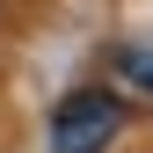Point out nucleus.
Here are the masks:
<instances>
[{"mask_svg": "<svg viewBox=\"0 0 153 153\" xmlns=\"http://www.w3.org/2000/svg\"><path fill=\"white\" fill-rule=\"evenodd\" d=\"M124 73H131L139 88H153V51H131V59H124Z\"/></svg>", "mask_w": 153, "mask_h": 153, "instance_id": "2", "label": "nucleus"}, {"mask_svg": "<svg viewBox=\"0 0 153 153\" xmlns=\"http://www.w3.org/2000/svg\"><path fill=\"white\" fill-rule=\"evenodd\" d=\"M124 131V109L109 95H66L59 117H51V153H109V139Z\"/></svg>", "mask_w": 153, "mask_h": 153, "instance_id": "1", "label": "nucleus"}]
</instances>
